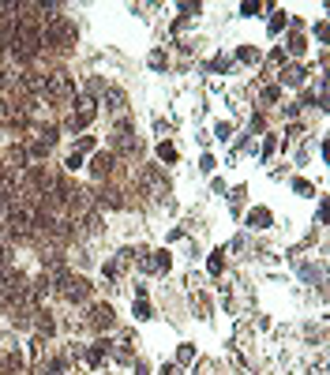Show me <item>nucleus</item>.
I'll use <instances>...</instances> for the list:
<instances>
[{"instance_id":"1","label":"nucleus","mask_w":330,"mask_h":375,"mask_svg":"<svg viewBox=\"0 0 330 375\" xmlns=\"http://www.w3.org/2000/svg\"><path fill=\"white\" fill-rule=\"evenodd\" d=\"M60 285H64V297H68V300H83L86 297V281L83 278H68V274H64Z\"/></svg>"},{"instance_id":"2","label":"nucleus","mask_w":330,"mask_h":375,"mask_svg":"<svg viewBox=\"0 0 330 375\" xmlns=\"http://www.w3.org/2000/svg\"><path fill=\"white\" fill-rule=\"evenodd\" d=\"M248 225H252V229H266V225H270V210H263V206L252 210L248 214Z\"/></svg>"},{"instance_id":"3","label":"nucleus","mask_w":330,"mask_h":375,"mask_svg":"<svg viewBox=\"0 0 330 375\" xmlns=\"http://www.w3.org/2000/svg\"><path fill=\"white\" fill-rule=\"evenodd\" d=\"M113 323V308L109 304H98L94 308V326H109Z\"/></svg>"},{"instance_id":"4","label":"nucleus","mask_w":330,"mask_h":375,"mask_svg":"<svg viewBox=\"0 0 330 375\" xmlns=\"http://www.w3.org/2000/svg\"><path fill=\"white\" fill-rule=\"evenodd\" d=\"M90 120H94V105H86V109L79 113V117H71L68 124H71V131H79V128H86V124H90Z\"/></svg>"},{"instance_id":"5","label":"nucleus","mask_w":330,"mask_h":375,"mask_svg":"<svg viewBox=\"0 0 330 375\" xmlns=\"http://www.w3.org/2000/svg\"><path fill=\"white\" fill-rule=\"evenodd\" d=\"M281 83L300 86V83H304V68H289V71H281Z\"/></svg>"},{"instance_id":"6","label":"nucleus","mask_w":330,"mask_h":375,"mask_svg":"<svg viewBox=\"0 0 330 375\" xmlns=\"http://www.w3.org/2000/svg\"><path fill=\"white\" fill-rule=\"evenodd\" d=\"M109 169H113V154H98V158H94V173L102 177V173H109Z\"/></svg>"},{"instance_id":"7","label":"nucleus","mask_w":330,"mask_h":375,"mask_svg":"<svg viewBox=\"0 0 330 375\" xmlns=\"http://www.w3.org/2000/svg\"><path fill=\"white\" fill-rule=\"evenodd\" d=\"M158 158H161V162H177V150H173L169 143H161L158 146Z\"/></svg>"},{"instance_id":"8","label":"nucleus","mask_w":330,"mask_h":375,"mask_svg":"<svg viewBox=\"0 0 330 375\" xmlns=\"http://www.w3.org/2000/svg\"><path fill=\"white\" fill-rule=\"evenodd\" d=\"M105 102H109V109H120V105H124V94H120V90H109V94H105Z\"/></svg>"},{"instance_id":"9","label":"nucleus","mask_w":330,"mask_h":375,"mask_svg":"<svg viewBox=\"0 0 330 375\" xmlns=\"http://www.w3.org/2000/svg\"><path fill=\"white\" fill-rule=\"evenodd\" d=\"M281 26H285V11H281V15H274V19H270V34H281Z\"/></svg>"},{"instance_id":"10","label":"nucleus","mask_w":330,"mask_h":375,"mask_svg":"<svg viewBox=\"0 0 330 375\" xmlns=\"http://www.w3.org/2000/svg\"><path fill=\"white\" fill-rule=\"evenodd\" d=\"M135 319H150V304H146V300L135 304Z\"/></svg>"},{"instance_id":"11","label":"nucleus","mask_w":330,"mask_h":375,"mask_svg":"<svg viewBox=\"0 0 330 375\" xmlns=\"http://www.w3.org/2000/svg\"><path fill=\"white\" fill-rule=\"evenodd\" d=\"M255 11H259V4H252V0H244V4H240V15H255Z\"/></svg>"},{"instance_id":"12","label":"nucleus","mask_w":330,"mask_h":375,"mask_svg":"<svg viewBox=\"0 0 330 375\" xmlns=\"http://www.w3.org/2000/svg\"><path fill=\"white\" fill-rule=\"evenodd\" d=\"M150 68H165V53H150Z\"/></svg>"},{"instance_id":"13","label":"nucleus","mask_w":330,"mask_h":375,"mask_svg":"<svg viewBox=\"0 0 330 375\" xmlns=\"http://www.w3.org/2000/svg\"><path fill=\"white\" fill-rule=\"evenodd\" d=\"M289 49H293V53H304V38L293 34V38H289Z\"/></svg>"},{"instance_id":"14","label":"nucleus","mask_w":330,"mask_h":375,"mask_svg":"<svg viewBox=\"0 0 330 375\" xmlns=\"http://www.w3.org/2000/svg\"><path fill=\"white\" fill-rule=\"evenodd\" d=\"M214 135H218V139H229V135H233V128H229V124H218V128H214Z\"/></svg>"},{"instance_id":"15","label":"nucleus","mask_w":330,"mask_h":375,"mask_svg":"<svg viewBox=\"0 0 330 375\" xmlns=\"http://www.w3.org/2000/svg\"><path fill=\"white\" fill-rule=\"evenodd\" d=\"M210 274H221V251H218V255H210Z\"/></svg>"},{"instance_id":"16","label":"nucleus","mask_w":330,"mask_h":375,"mask_svg":"<svg viewBox=\"0 0 330 375\" xmlns=\"http://www.w3.org/2000/svg\"><path fill=\"white\" fill-rule=\"evenodd\" d=\"M79 165H83V158H79V150H75V154H68V169H79Z\"/></svg>"},{"instance_id":"17","label":"nucleus","mask_w":330,"mask_h":375,"mask_svg":"<svg viewBox=\"0 0 330 375\" xmlns=\"http://www.w3.org/2000/svg\"><path fill=\"white\" fill-rule=\"evenodd\" d=\"M214 165H218V162H214L210 154H203V173H214Z\"/></svg>"},{"instance_id":"18","label":"nucleus","mask_w":330,"mask_h":375,"mask_svg":"<svg viewBox=\"0 0 330 375\" xmlns=\"http://www.w3.org/2000/svg\"><path fill=\"white\" fill-rule=\"evenodd\" d=\"M161 375H177V368H169V364H165V368H161Z\"/></svg>"},{"instance_id":"19","label":"nucleus","mask_w":330,"mask_h":375,"mask_svg":"<svg viewBox=\"0 0 330 375\" xmlns=\"http://www.w3.org/2000/svg\"><path fill=\"white\" fill-rule=\"evenodd\" d=\"M4 117H8V109H4V98H0V120H4Z\"/></svg>"}]
</instances>
